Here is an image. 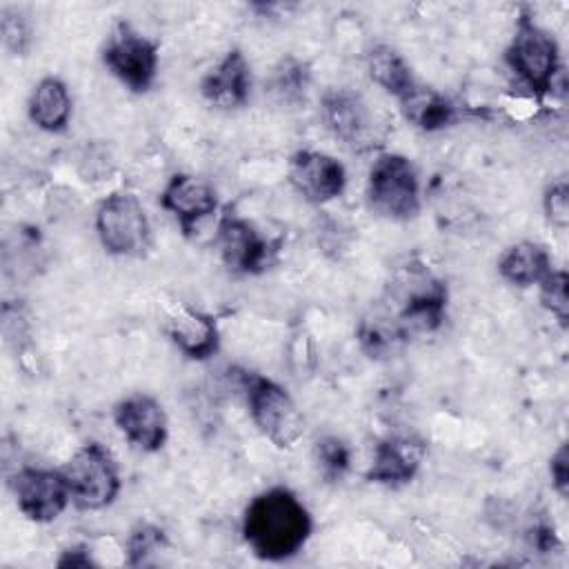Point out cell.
Masks as SVG:
<instances>
[{
	"label": "cell",
	"instance_id": "6da1fadb",
	"mask_svg": "<svg viewBox=\"0 0 569 569\" xmlns=\"http://www.w3.org/2000/svg\"><path fill=\"white\" fill-rule=\"evenodd\" d=\"M242 533L258 558L284 560L307 542L311 516L293 491L273 487L251 500L244 511Z\"/></svg>",
	"mask_w": 569,
	"mask_h": 569
},
{
	"label": "cell",
	"instance_id": "7a4b0ae2",
	"mask_svg": "<svg viewBox=\"0 0 569 569\" xmlns=\"http://www.w3.org/2000/svg\"><path fill=\"white\" fill-rule=\"evenodd\" d=\"M505 60L538 98L553 89L556 76L560 71L558 42L533 20L529 9H522L516 20L513 38L505 51Z\"/></svg>",
	"mask_w": 569,
	"mask_h": 569
},
{
	"label": "cell",
	"instance_id": "3957f363",
	"mask_svg": "<svg viewBox=\"0 0 569 569\" xmlns=\"http://www.w3.org/2000/svg\"><path fill=\"white\" fill-rule=\"evenodd\" d=\"M242 382L247 391L249 413L256 427L278 449H293L305 433V418L287 389L264 376L253 373H242Z\"/></svg>",
	"mask_w": 569,
	"mask_h": 569
},
{
	"label": "cell",
	"instance_id": "277c9868",
	"mask_svg": "<svg viewBox=\"0 0 569 569\" xmlns=\"http://www.w3.org/2000/svg\"><path fill=\"white\" fill-rule=\"evenodd\" d=\"M62 473L71 491V502L84 511L111 505L120 491L116 460L100 442L82 445L69 458Z\"/></svg>",
	"mask_w": 569,
	"mask_h": 569
},
{
	"label": "cell",
	"instance_id": "5b68a950",
	"mask_svg": "<svg viewBox=\"0 0 569 569\" xmlns=\"http://www.w3.org/2000/svg\"><path fill=\"white\" fill-rule=\"evenodd\" d=\"M369 204L393 220H409L420 211V187L418 173L409 158L400 153L380 156L367 182Z\"/></svg>",
	"mask_w": 569,
	"mask_h": 569
},
{
	"label": "cell",
	"instance_id": "8992f818",
	"mask_svg": "<svg viewBox=\"0 0 569 569\" xmlns=\"http://www.w3.org/2000/svg\"><path fill=\"white\" fill-rule=\"evenodd\" d=\"M96 231L102 247L113 256H142L151 238L140 200L127 191L111 193L100 202Z\"/></svg>",
	"mask_w": 569,
	"mask_h": 569
},
{
	"label": "cell",
	"instance_id": "52a82bcc",
	"mask_svg": "<svg viewBox=\"0 0 569 569\" xmlns=\"http://www.w3.org/2000/svg\"><path fill=\"white\" fill-rule=\"evenodd\" d=\"M104 67L131 91H147L158 69V44L136 31L129 22H118L102 49Z\"/></svg>",
	"mask_w": 569,
	"mask_h": 569
},
{
	"label": "cell",
	"instance_id": "ba28073f",
	"mask_svg": "<svg viewBox=\"0 0 569 569\" xmlns=\"http://www.w3.org/2000/svg\"><path fill=\"white\" fill-rule=\"evenodd\" d=\"M18 509L33 522L56 520L69 505L71 491L62 469L24 467L13 476Z\"/></svg>",
	"mask_w": 569,
	"mask_h": 569
},
{
	"label": "cell",
	"instance_id": "9c48e42d",
	"mask_svg": "<svg viewBox=\"0 0 569 569\" xmlns=\"http://www.w3.org/2000/svg\"><path fill=\"white\" fill-rule=\"evenodd\" d=\"M222 262L233 273H260L271 264L273 244L233 209H227L218 224Z\"/></svg>",
	"mask_w": 569,
	"mask_h": 569
},
{
	"label": "cell",
	"instance_id": "30bf717a",
	"mask_svg": "<svg viewBox=\"0 0 569 569\" xmlns=\"http://www.w3.org/2000/svg\"><path fill=\"white\" fill-rule=\"evenodd\" d=\"M322 116L331 133L347 147L362 151L376 144V118L360 93L333 89L322 98Z\"/></svg>",
	"mask_w": 569,
	"mask_h": 569
},
{
	"label": "cell",
	"instance_id": "8fae6325",
	"mask_svg": "<svg viewBox=\"0 0 569 569\" xmlns=\"http://www.w3.org/2000/svg\"><path fill=\"white\" fill-rule=\"evenodd\" d=\"M289 182L305 200L322 204L345 191L347 173L336 158L322 151L302 149L293 153L289 162Z\"/></svg>",
	"mask_w": 569,
	"mask_h": 569
},
{
	"label": "cell",
	"instance_id": "7c38bea8",
	"mask_svg": "<svg viewBox=\"0 0 569 569\" xmlns=\"http://www.w3.org/2000/svg\"><path fill=\"white\" fill-rule=\"evenodd\" d=\"M113 420L122 436L142 451H158L167 442V413L151 396L133 393L120 400Z\"/></svg>",
	"mask_w": 569,
	"mask_h": 569
},
{
	"label": "cell",
	"instance_id": "4fadbf2b",
	"mask_svg": "<svg viewBox=\"0 0 569 569\" xmlns=\"http://www.w3.org/2000/svg\"><path fill=\"white\" fill-rule=\"evenodd\" d=\"M160 204L173 213L182 233L191 236L196 227L218 209V196L207 180L180 173L167 182Z\"/></svg>",
	"mask_w": 569,
	"mask_h": 569
},
{
	"label": "cell",
	"instance_id": "5bb4252c",
	"mask_svg": "<svg viewBox=\"0 0 569 569\" xmlns=\"http://www.w3.org/2000/svg\"><path fill=\"white\" fill-rule=\"evenodd\" d=\"M427 453V445L418 436H391L376 445L373 462L367 471L369 482L405 485L409 482Z\"/></svg>",
	"mask_w": 569,
	"mask_h": 569
},
{
	"label": "cell",
	"instance_id": "9a60e30c",
	"mask_svg": "<svg viewBox=\"0 0 569 569\" xmlns=\"http://www.w3.org/2000/svg\"><path fill=\"white\" fill-rule=\"evenodd\" d=\"M167 336L171 342L193 360H204L218 351V327L216 320L187 305H173L164 320Z\"/></svg>",
	"mask_w": 569,
	"mask_h": 569
},
{
	"label": "cell",
	"instance_id": "2e32d148",
	"mask_svg": "<svg viewBox=\"0 0 569 569\" xmlns=\"http://www.w3.org/2000/svg\"><path fill=\"white\" fill-rule=\"evenodd\" d=\"M249 89H251L249 64L240 49L227 51V56L218 62V67L211 69L200 82V93L204 96V100H209L220 109L242 107L249 98Z\"/></svg>",
	"mask_w": 569,
	"mask_h": 569
},
{
	"label": "cell",
	"instance_id": "e0dca14e",
	"mask_svg": "<svg viewBox=\"0 0 569 569\" xmlns=\"http://www.w3.org/2000/svg\"><path fill=\"white\" fill-rule=\"evenodd\" d=\"M71 116V98L62 80L42 78L29 100V118L36 127L49 133L64 131Z\"/></svg>",
	"mask_w": 569,
	"mask_h": 569
},
{
	"label": "cell",
	"instance_id": "ac0fdd59",
	"mask_svg": "<svg viewBox=\"0 0 569 569\" xmlns=\"http://www.w3.org/2000/svg\"><path fill=\"white\" fill-rule=\"evenodd\" d=\"M551 271V258L545 247L522 240L505 249L498 260V273L518 287H529L540 282Z\"/></svg>",
	"mask_w": 569,
	"mask_h": 569
},
{
	"label": "cell",
	"instance_id": "d6986e66",
	"mask_svg": "<svg viewBox=\"0 0 569 569\" xmlns=\"http://www.w3.org/2000/svg\"><path fill=\"white\" fill-rule=\"evenodd\" d=\"M400 102V109L409 122H413L422 131H438L449 127L456 118L458 111L453 102H449L445 96H440L433 89L418 87L409 91Z\"/></svg>",
	"mask_w": 569,
	"mask_h": 569
},
{
	"label": "cell",
	"instance_id": "ffe728a7",
	"mask_svg": "<svg viewBox=\"0 0 569 569\" xmlns=\"http://www.w3.org/2000/svg\"><path fill=\"white\" fill-rule=\"evenodd\" d=\"M367 67L371 80L398 100H402L409 91L416 89V80L409 64L396 49L387 44H378L376 49H371V53L367 56Z\"/></svg>",
	"mask_w": 569,
	"mask_h": 569
},
{
	"label": "cell",
	"instance_id": "44dd1931",
	"mask_svg": "<svg viewBox=\"0 0 569 569\" xmlns=\"http://www.w3.org/2000/svg\"><path fill=\"white\" fill-rule=\"evenodd\" d=\"M313 458L318 462V469L322 478L329 482L340 480L351 465V449L349 445L338 436H325L313 447Z\"/></svg>",
	"mask_w": 569,
	"mask_h": 569
},
{
	"label": "cell",
	"instance_id": "7402d4cb",
	"mask_svg": "<svg viewBox=\"0 0 569 569\" xmlns=\"http://www.w3.org/2000/svg\"><path fill=\"white\" fill-rule=\"evenodd\" d=\"M309 87V69L296 58L282 60L271 78V91L284 102H298Z\"/></svg>",
	"mask_w": 569,
	"mask_h": 569
},
{
	"label": "cell",
	"instance_id": "603a6c76",
	"mask_svg": "<svg viewBox=\"0 0 569 569\" xmlns=\"http://www.w3.org/2000/svg\"><path fill=\"white\" fill-rule=\"evenodd\" d=\"M540 302L547 311H551L562 327H567L569 320V278L562 269H551L540 282Z\"/></svg>",
	"mask_w": 569,
	"mask_h": 569
},
{
	"label": "cell",
	"instance_id": "cb8c5ba5",
	"mask_svg": "<svg viewBox=\"0 0 569 569\" xmlns=\"http://www.w3.org/2000/svg\"><path fill=\"white\" fill-rule=\"evenodd\" d=\"M167 545L164 531L156 525H138L136 529H131V533L127 536L124 542V551H127V562L129 565H140L144 562V558L151 551H160Z\"/></svg>",
	"mask_w": 569,
	"mask_h": 569
},
{
	"label": "cell",
	"instance_id": "d4e9b609",
	"mask_svg": "<svg viewBox=\"0 0 569 569\" xmlns=\"http://www.w3.org/2000/svg\"><path fill=\"white\" fill-rule=\"evenodd\" d=\"M542 207H545L547 220L553 227L565 229L569 224V187H567L565 180H558L551 187H547L545 198H542Z\"/></svg>",
	"mask_w": 569,
	"mask_h": 569
},
{
	"label": "cell",
	"instance_id": "484cf974",
	"mask_svg": "<svg viewBox=\"0 0 569 569\" xmlns=\"http://www.w3.org/2000/svg\"><path fill=\"white\" fill-rule=\"evenodd\" d=\"M2 36H4V44L13 53H24L27 51L29 29H27V22L18 13L2 11Z\"/></svg>",
	"mask_w": 569,
	"mask_h": 569
},
{
	"label": "cell",
	"instance_id": "4316f807",
	"mask_svg": "<svg viewBox=\"0 0 569 569\" xmlns=\"http://www.w3.org/2000/svg\"><path fill=\"white\" fill-rule=\"evenodd\" d=\"M549 473H551V482L553 489L565 498L569 493V449L562 442L558 447V451L551 456L549 460Z\"/></svg>",
	"mask_w": 569,
	"mask_h": 569
},
{
	"label": "cell",
	"instance_id": "83f0119b",
	"mask_svg": "<svg viewBox=\"0 0 569 569\" xmlns=\"http://www.w3.org/2000/svg\"><path fill=\"white\" fill-rule=\"evenodd\" d=\"M91 565H93V560L84 547L67 549L62 553V558L58 560V567H91Z\"/></svg>",
	"mask_w": 569,
	"mask_h": 569
}]
</instances>
